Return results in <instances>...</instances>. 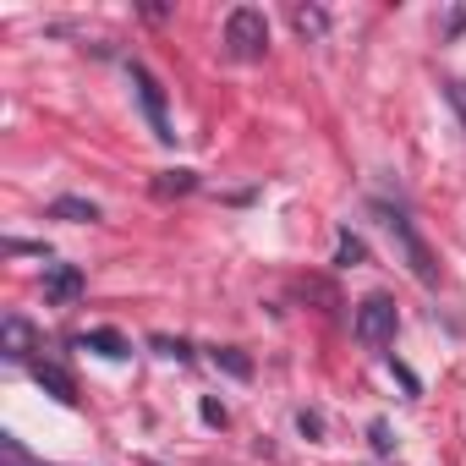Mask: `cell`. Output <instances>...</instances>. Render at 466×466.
I'll list each match as a JSON object with an SVG mask.
<instances>
[{"label":"cell","instance_id":"9a60e30c","mask_svg":"<svg viewBox=\"0 0 466 466\" xmlns=\"http://www.w3.org/2000/svg\"><path fill=\"white\" fill-rule=\"evenodd\" d=\"M368 433H373V450H395V439H390V422H373Z\"/></svg>","mask_w":466,"mask_h":466},{"label":"cell","instance_id":"6da1fadb","mask_svg":"<svg viewBox=\"0 0 466 466\" xmlns=\"http://www.w3.org/2000/svg\"><path fill=\"white\" fill-rule=\"evenodd\" d=\"M225 50L237 56V61H264L269 50V17L258 6H237L225 17Z\"/></svg>","mask_w":466,"mask_h":466},{"label":"cell","instance_id":"ba28073f","mask_svg":"<svg viewBox=\"0 0 466 466\" xmlns=\"http://www.w3.org/2000/svg\"><path fill=\"white\" fill-rule=\"evenodd\" d=\"M50 219L88 225V219H99V203H88V198H56V203H50Z\"/></svg>","mask_w":466,"mask_h":466},{"label":"cell","instance_id":"e0dca14e","mask_svg":"<svg viewBox=\"0 0 466 466\" xmlns=\"http://www.w3.org/2000/svg\"><path fill=\"white\" fill-rule=\"evenodd\" d=\"M297 422H302V433H313V439H319V433H324V422H319V411H302V417H297Z\"/></svg>","mask_w":466,"mask_h":466},{"label":"cell","instance_id":"2e32d148","mask_svg":"<svg viewBox=\"0 0 466 466\" xmlns=\"http://www.w3.org/2000/svg\"><path fill=\"white\" fill-rule=\"evenodd\" d=\"M154 346H159V351H165V357H176V362H187V357H192V351H187V346H181V340H154Z\"/></svg>","mask_w":466,"mask_h":466},{"label":"cell","instance_id":"30bf717a","mask_svg":"<svg viewBox=\"0 0 466 466\" xmlns=\"http://www.w3.org/2000/svg\"><path fill=\"white\" fill-rule=\"evenodd\" d=\"M291 23H297V34H302V39H319V34L329 28V17H324L319 6H297V12H291Z\"/></svg>","mask_w":466,"mask_h":466},{"label":"cell","instance_id":"277c9868","mask_svg":"<svg viewBox=\"0 0 466 466\" xmlns=\"http://www.w3.org/2000/svg\"><path fill=\"white\" fill-rule=\"evenodd\" d=\"M132 83H137V99H143V110H148L154 137H159V143H170L176 132H170V121H165V88L154 83V72H148V66H132Z\"/></svg>","mask_w":466,"mask_h":466},{"label":"cell","instance_id":"7c38bea8","mask_svg":"<svg viewBox=\"0 0 466 466\" xmlns=\"http://www.w3.org/2000/svg\"><path fill=\"white\" fill-rule=\"evenodd\" d=\"M214 362H219V368H230L237 379H248V373H253V362H248L242 351H230V346H225V351H214Z\"/></svg>","mask_w":466,"mask_h":466},{"label":"cell","instance_id":"52a82bcc","mask_svg":"<svg viewBox=\"0 0 466 466\" xmlns=\"http://www.w3.org/2000/svg\"><path fill=\"white\" fill-rule=\"evenodd\" d=\"M45 297L61 302V308L77 302V297H83V275H77L72 264H50V269H45Z\"/></svg>","mask_w":466,"mask_h":466},{"label":"cell","instance_id":"9c48e42d","mask_svg":"<svg viewBox=\"0 0 466 466\" xmlns=\"http://www.w3.org/2000/svg\"><path fill=\"white\" fill-rule=\"evenodd\" d=\"M83 346H88V351H99V357H110V362L132 357V346H127L116 329H88V335H83Z\"/></svg>","mask_w":466,"mask_h":466},{"label":"cell","instance_id":"3957f363","mask_svg":"<svg viewBox=\"0 0 466 466\" xmlns=\"http://www.w3.org/2000/svg\"><path fill=\"white\" fill-rule=\"evenodd\" d=\"M384 230L400 242V253H406V264H411V275L422 280V286H433L439 280V269H433V258H428V248H422V237L411 230V219L400 214V208H384Z\"/></svg>","mask_w":466,"mask_h":466},{"label":"cell","instance_id":"5b68a950","mask_svg":"<svg viewBox=\"0 0 466 466\" xmlns=\"http://www.w3.org/2000/svg\"><path fill=\"white\" fill-rule=\"evenodd\" d=\"M34 346H39V329H34L28 319H17V313H12L6 324H0V351H6L12 362H28V357H34Z\"/></svg>","mask_w":466,"mask_h":466},{"label":"cell","instance_id":"5bb4252c","mask_svg":"<svg viewBox=\"0 0 466 466\" xmlns=\"http://www.w3.org/2000/svg\"><path fill=\"white\" fill-rule=\"evenodd\" d=\"M444 99H450V105H455V116L466 121V77H450V83H444Z\"/></svg>","mask_w":466,"mask_h":466},{"label":"cell","instance_id":"8992f818","mask_svg":"<svg viewBox=\"0 0 466 466\" xmlns=\"http://www.w3.org/2000/svg\"><path fill=\"white\" fill-rule=\"evenodd\" d=\"M34 379H39V390L56 395L61 406H77V379H72L61 362H34Z\"/></svg>","mask_w":466,"mask_h":466},{"label":"cell","instance_id":"8fae6325","mask_svg":"<svg viewBox=\"0 0 466 466\" xmlns=\"http://www.w3.org/2000/svg\"><path fill=\"white\" fill-rule=\"evenodd\" d=\"M192 187H198V176H192V170H165V176L154 181V192H159V198H170V192H192Z\"/></svg>","mask_w":466,"mask_h":466},{"label":"cell","instance_id":"ac0fdd59","mask_svg":"<svg viewBox=\"0 0 466 466\" xmlns=\"http://www.w3.org/2000/svg\"><path fill=\"white\" fill-rule=\"evenodd\" d=\"M203 422H225V406L219 400H203Z\"/></svg>","mask_w":466,"mask_h":466},{"label":"cell","instance_id":"7a4b0ae2","mask_svg":"<svg viewBox=\"0 0 466 466\" xmlns=\"http://www.w3.org/2000/svg\"><path fill=\"white\" fill-rule=\"evenodd\" d=\"M395 329H400V313H395V302L390 297H368L362 308H357V340L362 346H390L395 340Z\"/></svg>","mask_w":466,"mask_h":466},{"label":"cell","instance_id":"4fadbf2b","mask_svg":"<svg viewBox=\"0 0 466 466\" xmlns=\"http://www.w3.org/2000/svg\"><path fill=\"white\" fill-rule=\"evenodd\" d=\"M362 258H368V248L351 237V230H340V264H362Z\"/></svg>","mask_w":466,"mask_h":466}]
</instances>
